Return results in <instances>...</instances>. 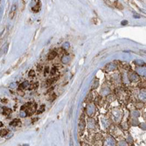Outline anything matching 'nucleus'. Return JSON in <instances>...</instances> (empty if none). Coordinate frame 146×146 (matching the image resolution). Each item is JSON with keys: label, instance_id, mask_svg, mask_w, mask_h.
Here are the masks:
<instances>
[{"label": "nucleus", "instance_id": "nucleus-12", "mask_svg": "<svg viewBox=\"0 0 146 146\" xmlns=\"http://www.w3.org/2000/svg\"><path fill=\"white\" fill-rule=\"evenodd\" d=\"M127 23H128V21H123V22H122V24H123V25H126Z\"/></svg>", "mask_w": 146, "mask_h": 146}, {"label": "nucleus", "instance_id": "nucleus-10", "mask_svg": "<svg viewBox=\"0 0 146 146\" xmlns=\"http://www.w3.org/2000/svg\"><path fill=\"white\" fill-rule=\"evenodd\" d=\"M42 67H41V65H38V71H41Z\"/></svg>", "mask_w": 146, "mask_h": 146}, {"label": "nucleus", "instance_id": "nucleus-7", "mask_svg": "<svg viewBox=\"0 0 146 146\" xmlns=\"http://www.w3.org/2000/svg\"><path fill=\"white\" fill-rule=\"evenodd\" d=\"M8 133V130H5V129H4L3 131H1V136L2 137H5L6 134Z\"/></svg>", "mask_w": 146, "mask_h": 146}, {"label": "nucleus", "instance_id": "nucleus-8", "mask_svg": "<svg viewBox=\"0 0 146 146\" xmlns=\"http://www.w3.org/2000/svg\"><path fill=\"white\" fill-rule=\"evenodd\" d=\"M36 86H38V83H35L34 85L29 86V89H34V88H36Z\"/></svg>", "mask_w": 146, "mask_h": 146}, {"label": "nucleus", "instance_id": "nucleus-9", "mask_svg": "<svg viewBox=\"0 0 146 146\" xmlns=\"http://www.w3.org/2000/svg\"><path fill=\"white\" fill-rule=\"evenodd\" d=\"M29 76H31V77H34V76H35V72H34V71H30V72H29Z\"/></svg>", "mask_w": 146, "mask_h": 146}, {"label": "nucleus", "instance_id": "nucleus-6", "mask_svg": "<svg viewBox=\"0 0 146 146\" xmlns=\"http://www.w3.org/2000/svg\"><path fill=\"white\" fill-rule=\"evenodd\" d=\"M19 122V120H18V119H15V120H13L11 122V126H15V125H18Z\"/></svg>", "mask_w": 146, "mask_h": 146}, {"label": "nucleus", "instance_id": "nucleus-4", "mask_svg": "<svg viewBox=\"0 0 146 146\" xmlns=\"http://www.w3.org/2000/svg\"><path fill=\"white\" fill-rule=\"evenodd\" d=\"M11 109H8V108H3V114H11Z\"/></svg>", "mask_w": 146, "mask_h": 146}, {"label": "nucleus", "instance_id": "nucleus-11", "mask_svg": "<svg viewBox=\"0 0 146 146\" xmlns=\"http://www.w3.org/2000/svg\"><path fill=\"white\" fill-rule=\"evenodd\" d=\"M141 128H143V129H146V125L145 124H142L141 125Z\"/></svg>", "mask_w": 146, "mask_h": 146}, {"label": "nucleus", "instance_id": "nucleus-2", "mask_svg": "<svg viewBox=\"0 0 146 146\" xmlns=\"http://www.w3.org/2000/svg\"><path fill=\"white\" fill-rule=\"evenodd\" d=\"M139 99H140L142 101H146V90H143V91L140 92Z\"/></svg>", "mask_w": 146, "mask_h": 146}, {"label": "nucleus", "instance_id": "nucleus-5", "mask_svg": "<svg viewBox=\"0 0 146 146\" xmlns=\"http://www.w3.org/2000/svg\"><path fill=\"white\" fill-rule=\"evenodd\" d=\"M140 70H141V71H138L139 74H141V75H143V76H146V68H141Z\"/></svg>", "mask_w": 146, "mask_h": 146}, {"label": "nucleus", "instance_id": "nucleus-1", "mask_svg": "<svg viewBox=\"0 0 146 146\" xmlns=\"http://www.w3.org/2000/svg\"><path fill=\"white\" fill-rule=\"evenodd\" d=\"M16 13H17V5L14 4V5H12L11 8V11L9 12V17L11 20H12L13 18H14L16 16Z\"/></svg>", "mask_w": 146, "mask_h": 146}, {"label": "nucleus", "instance_id": "nucleus-3", "mask_svg": "<svg viewBox=\"0 0 146 146\" xmlns=\"http://www.w3.org/2000/svg\"><path fill=\"white\" fill-rule=\"evenodd\" d=\"M58 55V53L56 51H52L49 53V55H48V60H52V59H54Z\"/></svg>", "mask_w": 146, "mask_h": 146}]
</instances>
